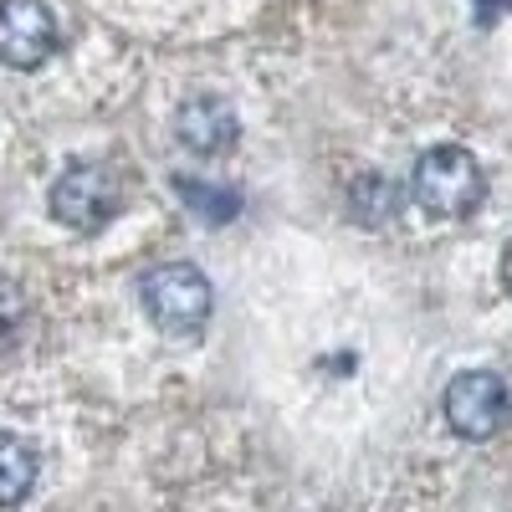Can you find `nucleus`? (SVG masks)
Masks as SVG:
<instances>
[{"label": "nucleus", "mask_w": 512, "mask_h": 512, "mask_svg": "<svg viewBox=\"0 0 512 512\" xmlns=\"http://www.w3.org/2000/svg\"><path fill=\"white\" fill-rule=\"evenodd\" d=\"M26 328V297L11 277H0V349H11Z\"/></svg>", "instance_id": "obj_9"}, {"label": "nucleus", "mask_w": 512, "mask_h": 512, "mask_svg": "<svg viewBox=\"0 0 512 512\" xmlns=\"http://www.w3.org/2000/svg\"><path fill=\"white\" fill-rule=\"evenodd\" d=\"M502 287H507V297H512V241H507V251H502Z\"/></svg>", "instance_id": "obj_10"}, {"label": "nucleus", "mask_w": 512, "mask_h": 512, "mask_svg": "<svg viewBox=\"0 0 512 512\" xmlns=\"http://www.w3.org/2000/svg\"><path fill=\"white\" fill-rule=\"evenodd\" d=\"M441 410H446V425L461 441H492V436L507 431V420H512V390H507V379L492 374V369H466V374H456L446 384Z\"/></svg>", "instance_id": "obj_3"}, {"label": "nucleus", "mask_w": 512, "mask_h": 512, "mask_svg": "<svg viewBox=\"0 0 512 512\" xmlns=\"http://www.w3.org/2000/svg\"><path fill=\"white\" fill-rule=\"evenodd\" d=\"M123 205V190L113 169L103 164H72L67 175L52 185V216L72 231H103Z\"/></svg>", "instance_id": "obj_4"}, {"label": "nucleus", "mask_w": 512, "mask_h": 512, "mask_svg": "<svg viewBox=\"0 0 512 512\" xmlns=\"http://www.w3.org/2000/svg\"><path fill=\"white\" fill-rule=\"evenodd\" d=\"M57 47H62V31L41 0H0V62L6 67L31 72L52 62Z\"/></svg>", "instance_id": "obj_5"}, {"label": "nucleus", "mask_w": 512, "mask_h": 512, "mask_svg": "<svg viewBox=\"0 0 512 512\" xmlns=\"http://www.w3.org/2000/svg\"><path fill=\"white\" fill-rule=\"evenodd\" d=\"M36 472H41L36 446L16 431H0V507L26 502L31 487H36Z\"/></svg>", "instance_id": "obj_7"}, {"label": "nucleus", "mask_w": 512, "mask_h": 512, "mask_svg": "<svg viewBox=\"0 0 512 512\" xmlns=\"http://www.w3.org/2000/svg\"><path fill=\"white\" fill-rule=\"evenodd\" d=\"M175 190H180V200L195 210L200 221H210V226H226V221H236V210H241V195L236 190H226V185H205V180H175Z\"/></svg>", "instance_id": "obj_8"}, {"label": "nucleus", "mask_w": 512, "mask_h": 512, "mask_svg": "<svg viewBox=\"0 0 512 512\" xmlns=\"http://www.w3.org/2000/svg\"><path fill=\"white\" fill-rule=\"evenodd\" d=\"M139 297H144V313L154 318V328H164V333H200L210 323V308H216L210 277L195 262L149 267L139 282Z\"/></svg>", "instance_id": "obj_2"}, {"label": "nucleus", "mask_w": 512, "mask_h": 512, "mask_svg": "<svg viewBox=\"0 0 512 512\" xmlns=\"http://www.w3.org/2000/svg\"><path fill=\"white\" fill-rule=\"evenodd\" d=\"M415 205L436 221H466L477 216L482 200H487V169L477 164L472 149L461 144H436L415 159V175H410Z\"/></svg>", "instance_id": "obj_1"}, {"label": "nucleus", "mask_w": 512, "mask_h": 512, "mask_svg": "<svg viewBox=\"0 0 512 512\" xmlns=\"http://www.w3.org/2000/svg\"><path fill=\"white\" fill-rule=\"evenodd\" d=\"M236 134H241V123H236V108L226 98L200 93L180 108V144L195 154H226L236 144Z\"/></svg>", "instance_id": "obj_6"}]
</instances>
